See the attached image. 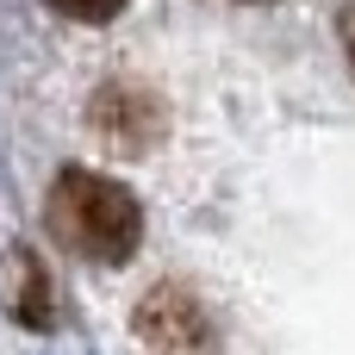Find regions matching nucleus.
I'll return each mask as SVG.
<instances>
[{
    "instance_id": "39448f33",
    "label": "nucleus",
    "mask_w": 355,
    "mask_h": 355,
    "mask_svg": "<svg viewBox=\"0 0 355 355\" xmlns=\"http://www.w3.org/2000/svg\"><path fill=\"white\" fill-rule=\"evenodd\" d=\"M62 19H81V25H106V19H119L125 12V0H50Z\"/></svg>"
},
{
    "instance_id": "7ed1b4c3",
    "label": "nucleus",
    "mask_w": 355,
    "mask_h": 355,
    "mask_svg": "<svg viewBox=\"0 0 355 355\" xmlns=\"http://www.w3.org/2000/svg\"><path fill=\"white\" fill-rule=\"evenodd\" d=\"M137 331H144L156 349H200V343H206V318H200V306H193L181 287H156V293L137 306Z\"/></svg>"
},
{
    "instance_id": "423d86ee",
    "label": "nucleus",
    "mask_w": 355,
    "mask_h": 355,
    "mask_svg": "<svg viewBox=\"0 0 355 355\" xmlns=\"http://www.w3.org/2000/svg\"><path fill=\"white\" fill-rule=\"evenodd\" d=\"M343 44H349V69H355V12H343Z\"/></svg>"
},
{
    "instance_id": "20e7f679",
    "label": "nucleus",
    "mask_w": 355,
    "mask_h": 355,
    "mask_svg": "<svg viewBox=\"0 0 355 355\" xmlns=\"http://www.w3.org/2000/svg\"><path fill=\"white\" fill-rule=\"evenodd\" d=\"M0 306L25 324V331H50V281L25 250L0 256Z\"/></svg>"
},
{
    "instance_id": "f257e3e1",
    "label": "nucleus",
    "mask_w": 355,
    "mask_h": 355,
    "mask_svg": "<svg viewBox=\"0 0 355 355\" xmlns=\"http://www.w3.org/2000/svg\"><path fill=\"white\" fill-rule=\"evenodd\" d=\"M44 218H50V237L69 256H81V262L119 268L144 243V206H137V193L125 181H112V175H94V168H62L50 181Z\"/></svg>"
},
{
    "instance_id": "f03ea898",
    "label": "nucleus",
    "mask_w": 355,
    "mask_h": 355,
    "mask_svg": "<svg viewBox=\"0 0 355 355\" xmlns=\"http://www.w3.org/2000/svg\"><path fill=\"white\" fill-rule=\"evenodd\" d=\"M94 125H100L119 150H144V144H156V137H162V106H156L144 87L112 81V87H100V94H94Z\"/></svg>"
}]
</instances>
